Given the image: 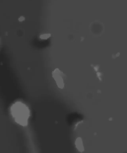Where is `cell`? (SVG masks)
<instances>
[{"label":"cell","mask_w":127,"mask_h":153,"mask_svg":"<svg viewBox=\"0 0 127 153\" xmlns=\"http://www.w3.org/2000/svg\"><path fill=\"white\" fill-rule=\"evenodd\" d=\"M25 19V17L22 16H21L19 18H18V20H19L20 21H21H21H24Z\"/></svg>","instance_id":"5b68a950"},{"label":"cell","mask_w":127,"mask_h":153,"mask_svg":"<svg viewBox=\"0 0 127 153\" xmlns=\"http://www.w3.org/2000/svg\"><path fill=\"white\" fill-rule=\"evenodd\" d=\"M52 76L55 80L58 88L63 89L64 87V79L65 77V74L58 68H56L52 71Z\"/></svg>","instance_id":"7a4b0ae2"},{"label":"cell","mask_w":127,"mask_h":153,"mask_svg":"<svg viewBox=\"0 0 127 153\" xmlns=\"http://www.w3.org/2000/svg\"><path fill=\"white\" fill-rule=\"evenodd\" d=\"M75 145L77 149L79 152H83L84 151V147L82 140L80 137H78L76 139L75 141Z\"/></svg>","instance_id":"3957f363"},{"label":"cell","mask_w":127,"mask_h":153,"mask_svg":"<svg viewBox=\"0 0 127 153\" xmlns=\"http://www.w3.org/2000/svg\"><path fill=\"white\" fill-rule=\"evenodd\" d=\"M10 111L11 115L17 123L23 126L28 125L31 112L26 105L21 101H16L11 106Z\"/></svg>","instance_id":"6da1fadb"},{"label":"cell","mask_w":127,"mask_h":153,"mask_svg":"<svg viewBox=\"0 0 127 153\" xmlns=\"http://www.w3.org/2000/svg\"><path fill=\"white\" fill-rule=\"evenodd\" d=\"M50 34H42L40 36V38L42 39H47L51 36Z\"/></svg>","instance_id":"277c9868"}]
</instances>
